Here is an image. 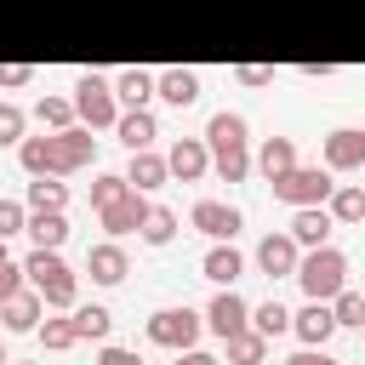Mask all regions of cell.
<instances>
[{
	"label": "cell",
	"mask_w": 365,
	"mask_h": 365,
	"mask_svg": "<svg viewBox=\"0 0 365 365\" xmlns=\"http://www.w3.org/2000/svg\"><path fill=\"white\" fill-rule=\"evenodd\" d=\"M0 365H6V348H0Z\"/></svg>",
	"instance_id": "obj_45"
},
{
	"label": "cell",
	"mask_w": 365,
	"mask_h": 365,
	"mask_svg": "<svg viewBox=\"0 0 365 365\" xmlns=\"http://www.w3.org/2000/svg\"><path fill=\"white\" fill-rule=\"evenodd\" d=\"M34 114H40V125H57V131H63V125L74 120V103H68V97H40Z\"/></svg>",
	"instance_id": "obj_35"
},
{
	"label": "cell",
	"mask_w": 365,
	"mask_h": 365,
	"mask_svg": "<svg viewBox=\"0 0 365 365\" xmlns=\"http://www.w3.org/2000/svg\"><path fill=\"white\" fill-rule=\"evenodd\" d=\"M114 131H120V143H125L131 154H137V148H148V143L160 137V125H154V114H148V108H125V114L114 120Z\"/></svg>",
	"instance_id": "obj_22"
},
{
	"label": "cell",
	"mask_w": 365,
	"mask_h": 365,
	"mask_svg": "<svg viewBox=\"0 0 365 365\" xmlns=\"http://www.w3.org/2000/svg\"><path fill=\"white\" fill-rule=\"evenodd\" d=\"M205 148H211V165L222 182H245L251 171V148H245V114H211L205 120Z\"/></svg>",
	"instance_id": "obj_1"
},
{
	"label": "cell",
	"mask_w": 365,
	"mask_h": 365,
	"mask_svg": "<svg viewBox=\"0 0 365 365\" xmlns=\"http://www.w3.org/2000/svg\"><path fill=\"white\" fill-rule=\"evenodd\" d=\"M274 200H285V205H325L331 200V171H319V165H291V171H279L274 182Z\"/></svg>",
	"instance_id": "obj_6"
},
{
	"label": "cell",
	"mask_w": 365,
	"mask_h": 365,
	"mask_svg": "<svg viewBox=\"0 0 365 365\" xmlns=\"http://www.w3.org/2000/svg\"><path fill=\"white\" fill-rule=\"evenodd\" d=\"M359 165H365V131L336 125L325 137V171H359Z\"/></svg>",
	"instance_id": "obj_14"
},
{
	"label": "cell",
	"mask_w": 365,
	"mask_h": 365,
	"mask_svg": "<svg viewBox=\"0 0 365 365\" xmlns=\"http://www.w3.org/2000/svg\"><path fill=\"white\" fill-rule=\"evenodd\" d=\"M154 97H165L171 108H188V103L200 97V74H194V68H165V74L154 80Z\"/></svg>",
	"instance_id": "obj_20"
},
{
	"label": "cell",
	"mask_w": 365,
	"mask_h": 365,
	"mask_svg": "<svg viewBox=\"0 0 365 365\" xmlns=\"http://www.w3.org/2000/svg\"><path fill=\"white\" fill-rule=\"evenodd\" d=\"M17 160L29 177H57V154H51V137H23L17 143Z\"/></svg>",
	"instance_id": "obj_24"
},
{
	"label": "cell",
	"mask_w": 365,
	"mask_h": 365,
	"mask_svg": "<svg viewBox=\"0 0 365 365\" xmlns=\"http://www.w3.org/2000/svg\"><path fill=\"white\" fill-rule=\"evenodd\" d=\"M23 285H29V274H23V262H11V257H6V262H0V302H6L11 291H23Z\"/></svg>",
	"instance_id": "obj_38"
},
{
	"label": "cell",
	"mask_w": 365,
	"mask_h": 365,
	"mask_svg": "<svg viewBox=\"0 0 365 365\" xmlns=\"http://www.w3.org/2000/svg\"><path fill=\"white\" fill-rule=\"evenodd\" d=\"M205 325H211L217 336H234V331H245V325H251V302H245L234 285H222V291L211 297V308H205Z\"/></svg>",
	"instance_id": "obj_8"
},
{
	"label": "cell",
	"mask_w": 365,
	"mask_h": 365,
	"mask_svg": "<svg viewBox=\"0 0 365 365\" xmlns=\"http://www.w3.org/2000/svg\"><path fill=\"white\" fill-rule=\"evenodd\" d=\"M331 314H336V325H365V291H336L331 297Z\"/></svg>",
	"instance_id": "obj_33"
},
{
	"label": "cell",
	"mask_w": 365,
	"mask_h": 365,
	"mask_svg": "<svg viewBox=\"0 0 365 365\" xmlns=\"http://www.w3.org/2000/svg\"><path fill=\"white\" fill-rule=\"evenodd\" d=\"M234 74H240V86H268L274 80V68H262V63H240Z\"/></svg>",
	"instance_id": "obj_40"
},
{
	"label": "cell",
	"mask_w": 365,
	"mask_h": 365,
	"mask_svg": "<svg viewBox=\"0 0 365 365\" xmlns=\"http://www.w3.org/2000/svg\"><path fill=\"white\" fill-rule=\"evenodd\" d=\"M0 262H6V240H0Z\"/></svg>",
	"instance_id": "obj_44"
},
{
	"label": "cell",
	"mask_w": 365,
	"mask_h": 365,
	"mask_svg": "<svg viewBox=\"0 0 365 365\" xmlns=\"http://www.w3.org/2000/svg\"><path fill=\"white\" fill-rule=\"evenodd\" d=\"M200 331H205V314H194L188 302H182V308H154V314H148V342H154V348L182 354V348L200 342Z\"/></svg>",
	"instance_id": "obj_4"
},
{
	"label": "cell",
	"mask_w": 365,
	"mask_h": 365,
	"mask_svg": "<svg viewBox=\"0 0 365 365\" xmlns=\"http://www.w3.org/2000/svg\"><path fill=\"white\" fill-rule=\"evenodd\" d=\"M74 114L97 131V125H114L120 120V97H114V80L108 74H80L74 80Z\"/></svg>",
	"instance_id": "obj_5"
},
{
	"label": "cell",
	"mask_w": 365,
	"mask_h": 365,
	"mask_svg": "<svg viewBox=\"0 0 365 365\" xmlns=\"http://www.w3.org/2000/svg\"><path fill=\"white\" fill-rule=\"evenodd\" d=\"M325 211H331V222H342V228H354V222H365V188H331V200H325Z\"/></svg>",
	"instance_id": "obj_26"
},
{
	"label": "cell",
	"mask_w": 365,
	"mask_h": 365,
	"mask_svg": "<svg viewBox=\"0 0 365 365\" xmlns=\"http://www.w3.org/2000/svg\"><path fill=\"white\" fill-rule=\"evenodd\" d=\"M23 234H29L40 251H63V240H68V217H63V211H29Z\"/></svg>",
	"instance_id": "obj_19"
},
{
	"label": "cell",
	"mask_w": 365,
	"mask_h": 365,
	"mask_svg": "<svg viewBox=\"0 0 365 365\" xmlns=\"http://www.w3.org/2000/svg\"><path fill=\"white\" fill-rule=\"evenodd\" d=\"M297 257H302V245H297L291 234H268V240L257 245V268H262L268 279H279V274H297Z\"/></svg>",
	"instance_id": "obj_16"
},
{
	"label": "cell",
	"mask_w": 365,
	"mask_h": 365,
	"mask_svg": "<svg viewBox=\"0 0 365 365\" xmlns=\"http://www.w3.org/2000/svg\"><path fill=\"white\" fill-rule=\"evenodd\" d=\"M34 336H40V348H46V354H63V348H74V342H80L74 314H68V319H46V325H34Z\"/></svg>",
	"instance_id": "obj_32"
},
{
	"label": "cell",
	"mask_w": 365,
	"mask_h": 365,
	"mask_svg": "<svg viewBox=\"0 0 365 365\" xmlns=\"http://www.w3.org/2000/svg\"><path fill=\"white\" fill-rule=\"evenodd\" d=\"M97 217H103V228H108L114 240H125V234H137V228H143V217H148V200H143L137 188H125V194H120V200H108Z\"/></svg>",
	"instance_id": "obj_10"
},
{
	"label": "cell",
	"mask_w": 365,
	"mask_h": 365,
	"mask_svg": "<svg viewBox=\"0 0 365 365\" xmlns=\"http://www.w3.org/2000/svg\"><path fill=\"white\" fill-rule=\"evenodd\" d=\"M251 331H262V336H279V331H291V308H285L279 297L257 302V308H251Z\"/></svg>",
	"instance_id": "obj_31"
},
{
	"label": "cell",
	"mask_w": 365,
	"mask_h": 365,
	"mask_svg": "<svg viewBox=\"0 0 365 365\" xmlns=\"http://www.w3.org/2000/svg\"><path fill=\"white\" fill-rule=\"evenodd\" d=\"M359 336H365V325H359Z\"/></svg>",
	"instance_id": "obj_46"
},
{
	"label": "cell",
	"mask_w": 365,
	"mask_h": 365,
	"mask_svg": "<svg viewBox=\"0 0 365 365\" xmlns=\"http://www.w3.org/2000/svg\"><path fill=\"white\" fill-rule=\"evenodd\" d=\"M148 245H171L177 240V211L171 205H148V217H143V228H137Z\"/></svg>",
	"instance_id": "obj_29"
},
{
	"label": "cell",
	"mask_w": 365,
	"mask_h": 365,
	"mask_svg": "<svg viewBox=\"0 0 365 365\" xmlns=\"http://www.w3.org/2000/svg\"><path fill=\"white\" fill-rule=\"evenodd\" d=\"M125 268H131V257H125V245H120V240H97V245L86 251V274H91L97 285H120V279H125Z\"/></svg>",
	"instance_id": "obj_12"
},
{
	"label": "cell",
	"mask_w": 365,
	"mask_h": 365,
	"mask_svg": "<svg viewBox=\"0 0 365 365\" xmlns=\"http://www.w3.org/2000/svg\"><path fill=\"white\" fill-rule=\"evenodd\" d=\"M291 165H297V143H291V137H268V143H262V154H257V171L274 182V177H279V171H291Z\"/></svg>",
	"instance_id": "obj_27"
},
{
	"label": "cell",
	"mask_w": 365,
	"mask_h": 365,
	"mask_svg": "<svg viewBox=\"0 0 365 365\" xmlns=\"http://www.w3.org/2000/svg\"><path fill=\"white\" fill-rule=\"evenodd\" d=\"M63 205H68V182H57V177L29 182V211H63Z\"/></svg>",
	"instance_id": "obj_28"
},
{
	"label": "cell",
	"mask_w": 365,
	"mask_h": 365,
	"mask_svg": "<svg viewBox=\"0 0 365 365\" xmlns=\"http://www.w3.org/2000/svg\"><path fill=\"white\" fill-rule=\"evenodd\" d=\"M108 325H114V314H108L103 302L74 308V331H80V342H103V336H108Z\"/></svg>",
	"instance_id": "obj_30"
},
{
	"label": "cell",
	"mask_w": 365,
	"mask_h": 365,
	"mask_svg": "<svg viewBox=\"0 0 365 365\" xmlns=\"http://www.w3.org/2000/svg\"><path fill=\"white\" fill-rule=\"evenodd\" d=\"M40 314H46V302H40V291H34V285H23V291H11V297L0 302L6 331H34V325H40Z\"/></svg>",
	"instance_id": "obj_17"
},
{
	"label": "cell",
	"mask_w": 365,
	"mask_h": 365,
	"mask_svg": "<svg viewBox=\"0 0 365 365\" xmlns=\"http://www.w3.org/2000/svg\"><path fill=\"white\" fill-rule=\"evenodd\" d=\"M154 80H160V74H148V68H125V74H114V97H120L125 108H143V103L154 97Z\"/></svg>",
	"instance_id": "obj_23"
},
{
	"label": "cell",
	"mask_w": 365,
	"mask_h": 365,
	"mask_svg": "<svg viewBox=\"0 0 365 365\" xmlns=\"http://www.w3.org/2000/svg\"><path fill=\"white\" fill-rule=\"evenodd\" d=\"M331 211L325 205H297V217H291V240L302 245V251H314V245H331Z\"/></svg>",
	"instance_id": "obj_15"
},
{
	"label": "cell",
	"mask_w": 365,
	"mask_h": 365,
	"mask_svg": "<svg viewBox=\"0 0 365 365\" xmlns=\"http://www.w3.org/2000/svg\"><path fill=\"white\" fill-rule=\"evenodd\" d=\"M6 365H11V359H6Z\"/></svg>",
	"instance_id": "obj_47"
},
{
	"label": "cell",
	"mask_w": 365,
	"mask_h": 365,
	"mask_svg": "<svg viewBox=\"0 0 365 365\" xmlns=\"http://www.w3.org/2000/svg\"><path fill=\"white\" fill-rule=\"evenodd\" d=\"M29 80H34L29 63H0V86H6V91H11V86H29Z\"/></svg>",
	"instance_id": "obj_39"
},
{
	"label": "cell",
	"mask_w": 365,
	"mask_h": 365,
	"mask_svg": "<svg viewBox=\"0 0 365 365\" xmlns=\"http://www.w3.org/2000/svg\"><path fill=\"white\" fill-rule=\"evenodd\" d=\"M314 302H331L342 285H348V257L336 251V245H314V251H302L297 257V274H291Z\"/></svg>",
	"instance_id": "obj_3"
},
{
	"label": "cell",
	"mask_w": 365,
	"mask_h": 365,
	"mask_svg": "<svg viewBox=\"0 0 365 365\" xmlns=\"http://www.w3.org/2000/svg\"><path fill=\"white\" fill-rule=\"evenodd\" d=\"M23 125H29V114L17 103H0V148L6 143H23Z\"/></svg>",
	"instance_id": "obj_36"
},
{
	"label": "cell",
	"mask_w": 365,
	"mask_h": 365,
	"mask_svg": "<svg viewBox=\"0 0 365 365\" xmlns=\"http://www.w3.org/2000/svg\"><path fill=\"white\" fill-rule=\"evenodd\" d=\"M97 365H143V359H137V348H114V342H108V348L97 354Z\"/></svg>",
	"instance_id": "obj_41"
},
{
	"label": "cell",
	"mask_w": 365,
	"mask_h": 365,
	"mask_svg": "<svg viewBox=\"0 0 365 365\" xmlns=\"http://www.w3.org/2000/svg\"><path fill=\"white\" fill-rule=\"evenodd\" d=\"M291 331H297V342H302V348H325V342H331V331H336L331 302H314V297H308V308H302V314H291Z\"/></svg>",
	"instance_id": "obj_13"
},
{
	"label": "cell",
	"mask_w": 365,
	"mask_h": 365,
	"mask_svg": "<svg viewBox=\"0 0 365 365\" xmlns=\"http://www.w3.org/2000/svg\"><path fill=\"white\" fill-rule=\"evenodd\" d=\"M125 188H131V182H125L120 171H97V177H91V205L103 211V205H108V200H120Z\"/></svg>",
	"instance_id": "obj_34"
},
{
	"label": "cell",
	"mask_w": 365,
	"mask_h": 365,
	"mask_svg": "<svg viewBox=\"0 0 365 365\" xmlns=\"http://www.w3.org/2000/svg\"><path fill=\"white\" fill-rule=\"evenodd\" d=\"M23 274H29V285L40 291V302L46 308H74V291H80V274L63 262V251H29L23 257Z\"/></svg>",
	"instance_id": "obj_2"
},
{
	"label": "cell",
	"mask_w": 365,
	"mask_h": 365,
	"mask_svg": "<svg viewBox=\"0 0 365 365\" xmlns=\"http://www.w3.org/2000/svg\"><path fill=\"white\" fill-rule=\"evenodd\" d=\"M51 154H57V177H68V171L91 165V154H97L91 125H63V131H51Z\"/></svg>",
	"instance_id": "obj_7"
},
{
	"label": "cell",
	"mask_w": 365,
	"mask_h": 365,
	"mask_svg": "<svg viewBox=\"0 0 365 365\" xmlns=\"http://www.w3.org/2000/svg\"><path fill=\"white\" fill-rule=\"evenodd\" d=\"M222 342H228V365H262V359H268V336L251 331V325L234 331V336H222Z\"/></svg>",
	"instance_id": "obj_25"
},
{
	"label": "cell",
	"mask_w": 365,
	"mask_h": 365,
	"mask_svg": "<svg viewBox=\"0 0 365 365\" xmlns=\"http://www.w3.org/2000/svg\"><path fill=\"white\" fill-rule=\"evenodd\" d=\"M171 365H222V359H217V354H205V348H182Z\"/></svg>",
	"instance_id": "obj_43"
},
{
	"label": "cell",
	"mask_w": 365,
	"mask_h": 365,
	"mask_svg": "<svg viewBox=\"0 0 365 365\" xmlns=\"http://www.w3.org/2000/svg\"><path fill=\"white\" fill-rule=\"evenodd\" d=\"M200 268H205V279H211V285H234V279L245 274V257H240L228 240H217V245L205 251V262H200Z\"/></svg>",
	"instance_id": "obj_21"
},
{
	"label": "cell",
	"mask_w": 365,
	"mask_h": 365,
	"mask_svg": "<svg viewBox=\"0 0 365 365\" xmlns=\"http://www.w3.org/2000/svg\"><path fill=\"white\" fill-rule=\"evenodd\" d=\"M285 365H336V359H331L325 348H297V354H291Z\"/></svg>",
	"instance_id": "obj_42"
},
{
	"label": "cell",
	"mask_w": 365,
	"mask_h": 365,
	"mask_svg": "<svg viewBox=\"0 0 365 365\" xmlns=\"http://www.w3.org/2000/svg\"><path fill=\"white\" fill-rule=\"evenodd\" d=\"M165 177H171V165H165V154H154V148H137V154H131V165H125V182H131L137 194L160 188Z\"/></svg>",
	"instance_id": "obj_18"
},
{
	"label": "cell",
	"mask_w": 365,
	"mask_h": 365,
	"mask_svg": "<svg viewBox=\"0 0 365 365\" xmlns=\"http://www.w3.org/2000/svg\"><path fill=\"white\" fill-rule=\"evenodd\" d=\"M188 222H194L200 234H211V240H234V234H240V205H228V200H200V205L188 211Z\"/></svg>",
	"instance_id": "obj_11"
},
{
	"label": "cell",
	"mask_w": 365,
	"mask_h": 365,
	"mask_svg": "<svg viewBox=\"0 0 365 365\" xmlns=\"http://www.w3.org/2000/svg\"><path fill=\"white\" fill-rule=\"evenodd\" d=\"M165 165H171L177 182H200V177L211 171V148H205V137H177L171 154H165Z\"/></svg>",
	"instance_id": "obj_9"
},
{
	"label": "cell",
	"mask_w": 365,
	"mask_h": 365,
	"mask_svg": "<svg viewBox=\"0 0 365 365\" xmlns=\"http://www.w3.org/2000/svg\"><path fill=\"white\" fill-rule=\"evenodd\" d=\"M23 222H29V205H17V200H0V240L23 234Z\"/></svg>",
	"instance_id": "obj_37"
}]
</instances>
